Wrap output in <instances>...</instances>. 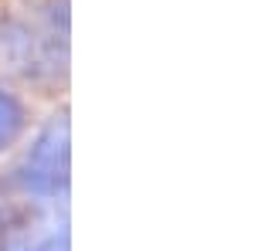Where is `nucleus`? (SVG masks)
Masks as SVG:
<instances>
[{"mask_svg": "<svg viewBox=\"0 0 255 251\" xmlns=\"http://www.w3.org/2000/svg\"><path fill=\"white\" fill-rule=\"evenodd\" d=\"M0 55L10 72L34 85H58L68 75V0H38L0 14Z\"/></svg>", "mask_w": 255, "mask_h": 251, "instance_id": "obj_1", "label": "nucleus"}, {"mask_svg": "<svg viewBox=\"0 0 255 251\" xmlns=\"http://www.w3.org/2000/svg\"><path fill=\"white\" fill-rule=\"evenodd\" d=\"M20 187L34 204H58L68 193L72 180V129H68V112L51 116L31 139L27 153L14 170Z\"/></svg>", "mask_w": 255, "mask_h": 251, "instance_id": "obj_2", "label": "nucleus"}, {"mask_svg": "<svg viewBox=\"0 0 255 251\" xmlns=\"http://www.w3.org/2000/svg\"><path fill=\"white\" fill-rule=\"evenodd\" d=\"M34 200L20 187L17 173H0V238L31 228Z\"/></svg>", "mask_w": 255, "mask_h": 251, "instance_id": "obj_3", "label": "nucleus"}, {"mask_svg": "<svg viewBox=\"0 0 255 251\" xmlns=\"http://www.w3.org/2000/svg\"><path fill=\"white\" fill-rule=\"evenodd\" d=\"M24 126H27V112H24L20 98L7 85H0V153L17 143Z\"/></svg>", "mask_w": 255, "mask_h": 251, "instance_id": "obj_4", "label": "nucleus"}, {"mask_svg": "<svg viewBox=\"0 0 255 251\" xmlns=\"http://www.w3.org/2000/svg\"><path fill=\"white\" fill-rule=\"evenodd\" d=\"M31 251H68V228H65V221H51L48 224V231L38 238V245Z\"/></svg>", "mask_w": 255, "mask_h": 251, "instance_id": "obj_5", "label": "nucleus"}]
</instances>
